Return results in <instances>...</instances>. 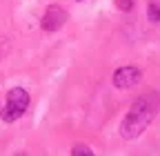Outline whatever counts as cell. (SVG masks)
<instances>
[{
    "label": "cell",
    "instance_id": "277c9868",
    "mask_svg": "<svg viewBox=\"0 0 160 156\" xmlns=\"http://www.w3.org/2000/svg\"><path fill=\"white\" fill-rule=\"evenodd\" d=\"M67 18H69V13L60 7V5H49L47 11H45V16H42V23H40V27H42L45 31H58V29L65 27Z\"/></svg>",
    "mask_w": 160,
    "mask_h": 156
},
{
    "label": "cell",
    "instance_id": "5b68a950",
    "mask_svg": "<svg viewBox=\"0 0 160 156\" xmlns=\"http://www.w3.org/2000/svg\"><path fill=\"white\" fill-rule=\"evenodd\" d=\"M147 16H149V20L160 23V0H151V3H149V7H147Z\"/></svg>",
    "mask_w": 160,
    "mask_h": 156
},
{
    "label": "cell",
    "instance_id": "8992f818",
    "mask_svg": "<svg viewBox=\"0 0 160 156\" xmlns=\"http://www.w3.org/2000/svg\"><path fill=\"white\" fill-rule=\"evenodd\" d=\"M71 154H73V156H93V152H91L87 145H76V147L71 149Z\"/></svg>",
    "mask_w": 160,
    "mask_h": 156
},
{
    "label": "cell",
    "instance_id": "52a82bcc",
    "mask_svg": "<svg viewBox=\"0 0 160 156\" xmlns=\"http://www.w3.org/2000/svg\"><path fill=\"white\" fill-rule=\"evenodd\" d=\"M118 7L122 11H129V9H133V0H118Z\"/></svg>",
    "mask_w": 160,
    "mask_h": 156
},
{
    "label": "cell",
    "instance_id": "7a4b0ae2",
    "mask_svg": "<svg viewBox=\"0 0 160 156\" xmlns=\"http://www.w3.org/2000/svg\"><path fill=\"white\" fill-rule=\"evenodd\" d=\"M27 107H29V94H27V89L13 87V89L7 94V103H5L2 112H0V114H2V121H5V123L18 121L20 116L27 112Z\"/></svg>",
    "mask_w": 160,
    "mask_h": 156
},
{
    "label": "cell",
    "instance_id": "6da1fadb",
    "mask_svg": "<svg viewBox=\"0 0 160 156\" xmlns=\"http://www.w3.org/2000/svg\"><path fill=\"white\" fill-rule=\"evenodd\" d=\"M158 112V96L156 94H142L133 101V105L129 107L127 116L120 123V136L125 141H133L142 134Z\"/></svg>",
    "mask_w": 160,
    "mask_h": 156
},
{
    "label": "cell",
    "instance_id": "3957f363",
    "mask_svg": "<svg viewBox=\"0 0 160 156\" xmlns=\"http://www.w3.org/2000/svg\"><path fill=\"white\" fill-rule=\"evenodd\" d=\"M140 81H142V71H140L138 67H133V65L120 67L113 74V87H118V89H131Z\"/></svg>",
    "mask_w": 160,
    "mask_h": 156
}]
</instances>
